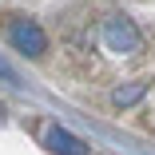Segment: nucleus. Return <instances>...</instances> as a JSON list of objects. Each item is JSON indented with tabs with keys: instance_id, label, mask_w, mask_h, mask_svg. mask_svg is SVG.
Listing matches in <instances>:
<instances>
[{
	"instance_id": "f257e3e1",
	"label": "nucleus",
	"mask_w": 155,
	"mask_h": 155,
	"mask_svg": "<svg viewBox=\"0 0 155 155\" xmlns=\"http://www.w3.org/2000/svg\"><path fill=\"white\" fill-rule=\"evenodd\" d=\"M8 44L16 48V52H24V56H44L48 52V36H44V28L36 24V20H24V16H16V20H8Z\"/></svg>"
},
{
	"instance_id": "f03ea898",
	"label": "nucleus",
	"mask_w": 155,
	"mask_h": 155,
	"mask_svg": "<svg viewBox=\"0 0 155 155\" xmlns=\"http://www.w3.org/2000/svg\"><path fill=\"white\" fill-rule=\"evenodd\" d=\"M48 147H52V151H60V155H87V151H84V143H80L76 135H68L64 127H52V131H48Z\"/></svg>"
},
{
	"instance_id": "7ed1b4c3",
	"label": "nucleus",
	"mask_w": 155,
	"mask_h": 155,
	"mask_svg": "<svg viewBox=\"0 0 155 155\" xmlns=\"http://www.w3.org/2000/svg\"><path fill=\"white\" fill-rule=\"evenodd\" d=\"M0 76H4V80H12V72H8V68H4V64H0Z\"/></svg>"
}]
</instances>
